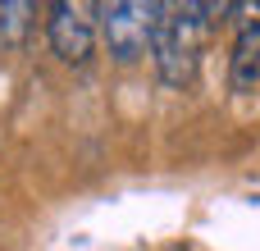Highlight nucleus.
<instances>
[{"mask_svg": "<svg viewBox=\"0 0 260 251\" xmlns=\"http://www.w3.org/2000/svg\"><path fill=\"white\" fill-rule=\"evenodd\" d=\"M201 32H206V9L201 5H165L160 27H155V73L165 87H187L197 78V59H201Z\"/></svg>", "mask_w": 260, "mask_h": 251, "instance_id": "1", "label": "nucleus"}, {"mask_svg": "<svg viewBox=\"0 0 260 251\" xmlns=\"http://www.w3.org/2000/svg\"><path fill=\"white\" fill-rule=\"evenodd\" d=\"M229 87L238 96H247V91L260 87V27H242L238 32L233 55H229Z\"/></svg>", "mask_w": 260, "mask_h": 251, "instance_id": "4", "label": "nucleus"}, {"mask_svg": "<svg viewBox=\"0 0 260 251\" xmlns=\"http://www.w3.org/2000/svg\"><path fill=\"white\" fill-rule=\"evenodd\" d=\"M160 14H165V5H155V0H110V5H96V23H101L110 59L114 64H137L142 55H151Z\"/></svg>", "mask_w": 260, "mask_h": 251, "instance_id": "2", "label": "nucleus"}, {"mask_svg": "<svg viewBox=\"0 0 260 251\" xmlns=\"http://www.w3.org/2000/svg\"><path fill=\"white\" fill-rule=\"evenodd\" d=\"M233 18H238L242 27H260V0H238V5H233Z\"/></svg>", "mask_w": 260, "mask_h": 251, "instance_id": "6", "label": "nucleus"}, {"mask_svg": "<svg viewBox=\"0 0 260 251\" xmlns=\"http://www.w3.org/2000/svg\"><path fill=\"white\" fill-rule=\"evenodd\" d=\"M46 37H50V50L64 64L82 69L96 55V37H101L96 9L91 5H78V0H55L50 5V18H46Z\"/></svg>", "mask_w": 260, "mask_h": 251, "instance_id": "3", "label": "nucleus"}, {"mask_svg": "<svg viewBox=\"0 0 260 251\" xmlns=\"http://www.w3.org/2000/svg\"><path fill=\"white\" fill-rule=\"evenodd\" d=\"M27 27H32V5L27 0H0V50L23 46Z\"/></svg>", "mask_w": 260, "mask_h": 251, "instance_id": "5", "label": "nucleus"}]
</instances>
